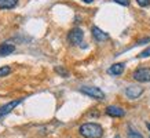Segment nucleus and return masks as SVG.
Wrapping results in <instances>:
<instances>
[{"mask_svg": "<svg viewBox=\"0 0 150 138\" xmlns=\"http://www.w3.org/2000/svg\"><path fill=\"white\" fill-rule=\"evenodd\" d=\"M113 1H116V3H118V4H121V6H128L129 4V0H113Z\"/></svg>", "mask_w": 150, "mask_h": 138, "instance_id": "17", "label": "nucleus"}, {"mask_svg": "<svg viewBox=\"0 0 150 138\" xmlns=\"http://www.w3.org/2000/svg\"><path fill=\"white\" fill-rule=\"evenodd\" d=\"M132 78L134 80L137 82H141V83H147L150 82V68H138L134 70L132 73Z\"/></svg>", "mask_w": 150, "mask_h": 138, "instance_id": "2", "label": "nucleus"}, {"mask_svg": "<svg viewBox=\"0 0 150 138\" xmlns=\"http://www.w3.org/2000/svg\"><path fill=\"white\" fill-rule=\"evenodd\" d=\"M124 72V64L123 62H118V64H114L109 68V73L114 75V76H118Z\"/></svg>", "mask_w": 150, "mask_h": 138, "instance_id": "10", "label": "nucleus"}, {"mask_svg": "<svg viewBox=\"0 0 150 138\" xmlns=\"http://www.w3.org/2000/svg\"><path fill=\"white\" fill-rule=\"evenodd\" d=\"M79 133L84 138H100L103 135V129L98 123H84L80 126Z\"/></svg>", "mask_w": 150, "mask_h": 138, "instance_id": "1", "label": "nucleus"}, {"mask_svg": "<svg viewBox=\"0 0 150 138\" xmlns=\"http://www.w3.org/2000/svg\"><path fill=\"white\" fill-rule=\"evenodd\" d=\"M143 94V87L141 86H128L125 90V95L131 100H137Z\"/></svg>", "mask_w": 150, "mask_h": 138, "instance_id": "5", "label": "nucleus"}, {"mask_svg": "<svg viewBox=\"0 0 150 138\" xmlns=\"http://www.w3.org/2000/svg\"><path fill=\"white\" fill-rule=\"evenodd\" d=\"M146 57H150V47L146 48L145 51H142L141 54H139V58H146Z\"/></svg>", "mask_w": 150, "mask_h": 138, "instance_id": "14", "label": "nucleus"}, {"mask_svg": "<svg viewBox=\"0 0 150 138\" xmlns=\"http://www.w3.org/2000/svg\"><path fill=\"white\" fill-rule=\"evenodd\" d=\"M147 41H150V37H145V39L139 40L138 41V44H145V43H147Z\"/></svg>", "mask_w": 150, "mask_h": 138, "instance_id": "18", "label": "nucleus"}, {"mask_svg": "<svg viewBox=\"0 0 150 138\" xmlns=\"http://www.w3.org/2000/svg\"><path fill=\"white\" fill-rule=\"evenodd\" d=\"M80 91L83 94H86V95L91 97V98H95V100H105V92L100 90L99 87H90V86H87V87H81L80 88Z\"/></svg>", "mask_w": 150, "mask_h": 138, "instance_id": "3", "label": "nucleus"}, {"mask_svg": "<svg viewBox=\"0 0 150 138\" xmlns=\"http://www.w3.org/2000/svg\"><path fill=\"white\" fill-rule=\"evenodd\" d=\"M91 31H92V36L95 37L96 41H105V40L109 39V35L106 32H103L102 29H99L98 26H92Z\"/></svg>", "mask_w": 150, "mask_h": 138, "instance_id": "8", "label": "nucleus"}, {"mask_svg": "<svg viewBox=\"0 0 150 138\" xmlns=\"http://www.w3.org/2000/svg\"><path fill=\"white\" fill-rule=\"evenodd\" d=\"M83 1H84V3H92L94 0H83Z\"/></svg>", "mask_w": 150, "mask_h": 138, "instance_id": "19", "label": "nucleus"}, {"mask_svg": "<svg viewBox=\"0 0 150 138\" xmlns=\"http://www.w3.org/2000/svg\"><path fill=\"white\" fill-rule=\"evenodd\" d=\"M55 72H57V73H59L61 76H64V78H68V76H69V72L66 70V69L62 68V66H57V68H55Z\"/></svg>", "mask_w": 150, "mask_h": 138, "instance_id": "12", "label": "nucleus"}, {"mask_svg": "<svg viewBox=\"0 0 150 138\" xmlns=\"http://www.w3.org/2000/svg\"><path fill=\"white\" fill-rule=\"evenodd\" d=\"M14 50H15V47H14L13 44H10V43H3V44H0V55H3V57L13 54Z\"/></svg>", "mask_w": 150, "mask_h": 138, "instance_id": "9", "label": "nucleus"}, {"mask_svg": "<svg viewBox=\"0 0 150 138\" xmlns=\"http://www.w3.org/2000/svg\"><path fill=\"white\" fill-rule=\"evenodd\" d=\"M137 3L141 6V7H146V6L150 4V0H137Z\"/></svg>", "mask_w": 150, "mask_h": 138, "instance_id": "15", "label": "nucleus"}, {"mask_svg": "<svg viewBox=\"0 0 150 138\" xmlns=\"http://www.w3.org/2000/svg\"><path fill=\"white\" fill-rule=\"evenodd\" d=\"M21 102H22V98H19V100H14V101H10L8 104L0 106V117H3V116H6L7 113H10V112H11L14 108H17Z\"/></svg>", "mask_w": 150, "mask_h": 138, "instance_id": "6", "label": "nucleus"}, {"mask_svg": "<svg viewBox=\"0 0 150 138\" xmlns=\"http://www.w3.org/2000/svg\"><path fill=\"white\" fill-rule=\"evenodd\" d=\"M106 115L112 116V117H124L125 116V110L120 106H114V105H110L106 108Z\"/></svg>", "mask_w": 150, "mask_h": 138, "instance_id": "7", "label": "nucleus"}, {"mask_svg": "<svg viewBox=\"0 0 150 138\" xmlns=\"http://www.w3.org/2000/svg\"><path fill=\"white\" fill-rule=\"evenodd\" d=\"M128 135H129V138H143L141 135V134H138V133H134V130H131L129 133H128Z\"/></svg>", "mask_w": 150, "mask_h": 138, "instance_id": "16", "label": "nucleus"}, {"mask_svg": "<svg viewBox=\"0 0 150 138\" xmlns=\"http://www.w3.org/2000/svg\"><path fill=\"white\" fill-rule=\"evenodd\" d=\"M146 127L149 129V131H150V123H146Z\"/></svg>", "mask_w": 150, "mask_h": 138, "instance_id": "20", "label": "nucleus"}, {"mask_svg": "<svg viewBox=\"0 0 150 138\" xmlns=\"http://www.w3.org/2000/svg\"><path fill=\"white\" fill-rule=\"evenodd\" d=\"M11 72V68L10 66H3V68H0V78H4L7 75H10Z\"/></svg>", "mask_w": 150, "mask_h": 138, "instance_id": "13", "label": "nucleus"}, {"mask_svg": "<svg viewBox=\"0 0 150 138\" xmlns=\"http://www.w3.org/2000/svg\"><path fill=\"white\" fill-rule=\"evenodd\" d=\"M83 37H84V32H83L80 28H74L72 29L68 35V41L72 44V46H77L83 41Z\"/></svg>", "mask_w": 150, "mask_h": 138, "instance_id": "4", "label": "nucleus"}, {"mask_svg": "<svg viewBox=\"0 0 150 138\" xmlns=\"http://www.w3.org/2000/svg\"><path fill=\"white\" fill-rule=\"evenodd\" d=\"M18 3V0H0V9L1 10H8L14 9Z\"/></svg>", "mask_w": 150, "mask_h": 138, "instance_id": "11", "label": "nucleus"}]
</instances>
